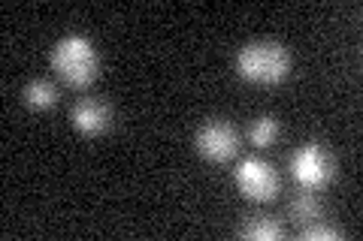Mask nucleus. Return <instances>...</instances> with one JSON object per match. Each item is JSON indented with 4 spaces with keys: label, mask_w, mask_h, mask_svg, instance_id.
Wrapping results in <instances>:
<instances>
[{
    "label": "nucleus",
    "mask_w": 363,
    "mask_h": 241,
    "mask_svg": "<svg viewBox=\"0 0 363 241\" xmlns=\"http://www.w3.org/2000/svg\"><path fill=\"white\" fill-rule=\"evenodd\" d=\"M248 139H252V145H257V148H269L272 142L279 139V121L269 118V114L257 118L252 124V130H248Z\"/></svg>",
    "instance_id": "9"
},
{
    "label": "nucleus",
    "mask_w": 363,
    "mask_h": 241,
    "mask_svg": "<svg viewBox=\"0 0 363 241\" xmlns=\"http://www.w3.org/2000/svg\"><path fill=\"white\" fill-rule=\"evenodd\" d=\"M25 102L30 109H37V112L52 109L55 102H58V88H55L49 78H37V82H30L25 88Z\"/></svg>",
    "instance_id": "8"
},
{
    "label": "nucleus",
    "mask_w": 363,
    "mask_h": 241,
    "mask_svg": "<svg viewBox=\"0 0 363 241\" xmlns=\"http://www.w3.org/2000/svg\"><path fill=\"white\" fill-rule=\"evenodd\" d=\"M281 233H285V229L279 226V221H272V217H248L240 226V235L252 238V241H276V238H281Z\"/></svg>",
    "instance_id": "7"
},
{
    "label": "nucleus",
    "mask_w": 363,
    "mask_h": 241,
    "mask_svg": "<svg viewBox=\"0 0 363 241\" xmlns=\"http://www.w3.org/2000/svg\"><path fill=\"white\" fill-rule=\"evenodd\" d=\"M197 154L209 163H227L236 151H240V133L224 121H209L197 130Z\"/></svg>",
    "instance_id": "5"
},
{
    "label": "nucleus",
    "mask_w": 363,
    "mask_h": 241,
    "mask_svg": "<svg viewBox=\"0 0 363 241\" xmlns=\"http://www.w3.org/2000/svg\"><path fill=\"white\" fill-rule=\"evenodd\" d=\"M233 64L240 78L252 85H279L291 73V54L279 42H245Z\"/></svg>",
    "instance_id": "1"
},
{
    "label": "nucleus",
    "mask_w": 363,
    "mask_h": 241,
    "mask_svg": "<svg viewBox=\"0 0 363 241\" xmlns=\"http://www.w3.org/2000/svg\"><path fill=\"white\" fill-rule=\"evenodd\" d=\"M233 181L248 202H272L279 193L276 169L260 157H245L242 163L233 169Z\"/></svg>",
    "instance_id": "3"
},
{
    "label": "nucleus",
    "mask_w": 363,
    "mask_h": 241,
    "mask_svg": "<svg viewBox=\"0 0 363 241\" xmlns=\"http://www.w3.org/2000/svg\"><path fill=\"white\" fill-rule=\"evenodd\" d=\"M291 175L306 190H321L333 178V157L318 142H309L291 154Z\"/></svg>",
    "instance_id": "4"
},
{
    "label": "nucleus",
    "mask_w": 363,
    "mask_h": 241,
    "mask_svg": "<svg viewBox=\"0 0 363 241\" xmlns=\"http://www.w3.org/2000/svg\"><path fill=\"white\" fill-rule=\"evenodd\" d=\"M321 214V202H318L312 193H300L297 199H291V217L300 223H309Z\"/></svg>",
    "instance_id": "10"
},
{
    "label": "nucleus",
    "mask_w": 363,
    "mask_h": 241,
    "mask_svg": "<svg viewBox=\"0 0 363 241\" xmlns=\"http://www.w3.org/2000/svg\"><path fill=\"white\" fill-rule=\"evenodd\" d=\"M303 241H336L342 238V233H339L336 226H327V223H315V226H306L300 233Z\"/></svg>",
    "instance_id": "11"
},
{
    "label": "nucleus",
    "mask_w": 363,
    "mask_h": 241,
    "mask_svg": "<svg viewBox=\"0 0 363 241\" xmlns=\"http://www.w3.org/2000/svg\"><path fill=\"white\" fill-rule=\"evenodd\" d=\"M52 66L70 88H88L97 78V52L88 37L70 33L52 49Z\"/></svg>",
    "instance_id": "2"
},
{
    "label": "nucleus",
    "mask_w": 363,
    "mask_h": 241,
    "mask_svg": "<svg viewBox=\"0 0 363 241\" xmlns=\"http://www.w3.org/2000/svg\"><path fill=\"white\" fill-rule=\"evenodd\" d=\"M70 121L82 136H104L112 127V109L106 106L104 100L85 97V100H79L73 106Z\"/></svg>",
    "instance_id": "6"
}]
</instances>
